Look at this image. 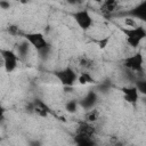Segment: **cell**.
I'll list each match as a JSON object with an SVG mask.
<instances>
[{"mask_svg": "<svg viewBox=\"0 0 146 146\" xmlns=\"http://www.w3.org/2000/svg\"><path fill=\"white\" fill-rule=\"evenodd\" d=\"M23 38H24V40H26L29 42L30 46H32L39 52V55L41 57L49 54L50 43L46 40V38L42 33H40V32H30V33L23 34Z\"/></svg>", "mask_w": 146, "mask_h": 146, "instance_id": "obj_1", "label": "cell"}, {"mask_svg": "<svg viewBox=\"0 0 146 146\" xmlns=\"http://www.w3.org/2000/svg\"><path fill=\"white\" fill-rule=\"evenodd\" d=\"M121 31L125 35L128 44L131 46L132 48L139 47V44L141 43V41L146 36V30L143 26H136V27H132V29L122 27Z\"/></svg>", "mask_w": 146, "mask_h": 146, "instance_id": "obj_2", "label": "cell"}, {"mask_svg": "<svg viewBox=\"0 0 146 146\" xmlns=\"http://www.w3.org/2000/svg\"><path fill=\"white\" fill-rule=\"evenodd\" d=\"M54 75L58 79V81L65 87V88H71L78 80V74L73 68L70 66H66L62 70L54 71Z\"/></svg>", "mask_w": 146, "mask_h": 146, "instance_id": "obj_3", "label": "cell"}, {"mask_svg": "<svg viewBox=\"0 0 146 146\" xmlns=\"http://www.w3.org/2000/svg\"><path fill=\"white\" fill-rule=\"evenodd\" d=\"M0 56L2 58V63H3V67H5L6 73H11L13 71L16 70L19 58L14 50L0 49Z\"/></svg>", "mask_w": 146, "mask_h": 146, "instance_id": "obj_4", "label": "cell"}, {"mask_svg": "<svg viewBox=\"0 0 146 146\" xmlns=\"http://www.w3.org/2000/svg\"><path fill=\"white\" fill-rule=\"evenodd\" d=\"M73 19L82 31H88L94 25V19L87 9H80L72 14Z\"/></svg>", "mask_w": 146, "mask_h": 146, "instance_id": "obj_5", "label": "cell"}, {"mask_svg": "<svg viewBox=\"0 0 146 146\" xmlns=\"http://www.w3.org/2000/svg\"><path fill=\"white\" fill-rule=\"evenodd\" d=\"M143 65H144V58H143L141 52H136L131 56H128L123 60V66L124 67H127V68H129L133 72H137V73L144 71Z\"/></svg>", "mask_w": 146, "mask_h": 146, "instance_id": "obj_6", "label": "cell"}, {"mask_svg": "<svg viewBox=\"0 0 146 146\" xmlns=\"http://www.w3.org/2000/svg\"><path fill=\"white\" fill-rule=\"evenodd\" d=\"M30 112L36 114L40 117H48L51 114V110L50 107L41 99H34L31 104H30Z\"/></svg>", "mask_w": 146, "mask_h": 146, "instance_id": "obj_7", "label": "cell"}, {"mask_svg": "<svg viewBox=\"0 0 146 146\" xmlns=\"http://www.w3.org/2000/svg\"><path fill=\"white\" fill-rule=\"evenodd\" d=\"M79 102V106L82 107L86 111H89L91 108H95L96 104L98 103V94L95 90H89Z\"/></svg>", "mask_w": 146, "mask_h": 146, "instance_id": "obj_8", "label": "cell"}, {"mask_svg": "<svg viewBox=\"0 0 146 146\" xmlns=\"http://www.w3.org/2000/svg\"><path fill=\"white\" fill-rule=\"evenodd\" d=\"M121 91L123 94V98L127 103L131 104L132 106H136L138 99H139V92L135 86L132 87H122Z\"/></svg>", "mask_w": 146, "mask_h": 146, "instance_id": "obj_9", "label": "cell"}, {"mask_svg": "<svg viewBox=\"0 0 146 146\" xmlns=\"http://www.w3.org/2000/svg\"><path fill=\"white\" fill-rule=\"evenodd\" d=\"M120 8V5L115 0H106L100 6V13L104 16H111L115 11H117Z\"/></svg>", "mask_w": 146, "mask_h": 146, "instance_id": "obj_10", "label": "cell"}, {"mask_svg": "<svg viewBox=\"0 0 146 146\" xmlns=\"http://www.w3.org/2000/svg\"><path fill=\"white\" fill-rule=\"evenodd\" d=\"M96 133V129L91 123L88 122H80L76 128V135L86 136V137H94Z\"/></svg>", "mask_w": 146, "mask_h": 146, "instance_id": "obj_11", "label": "cell"}, {"mask_svg": "<svg viewBox=\"0 0 146 146\" xmlns=\"http://www.w3.org/2000/svg\"><path fill=\"white\" fill-rule=\"evenodd\" d=\"M128 15H131L132 18H140L145 19L146 18V2H141L133 9L128 11Z\"/></svg>", "mask_w": 146, "mask_h": 146, "instance_id": "obj_12", "label": "cell"}, {"mask_svg": "<svg viewBox=\"0 0 146 146\" xmlns=\"http://www.w3.org/2000/svg\"><path fill=\"white\" fill-rule=\"evenodd\" d=\"M74 141L76 146H96V141L94 140V137H86L81 135H75Z\"/></svg>", "mask_w": 146, "mask_h": 146, "instance_id": "obj_13", "label": "cell"}, {"mask_svg": "<svg viewBox=\"0 0 146 146\" xmlns=\"http://www.w3.org/2000/svg\"><path fill=\"white\" fill-rule=\"evenodd\" d=\"M30 44L26 40H22L21 42L17 43V47H16V55L18 56V58H25L29 54V50H30Z\"/></svg>", "mask_w": 146, "mask_h": 146, "instance_id": "obj_14", "label": "cell"}, {"mask_svg": "<svg viewBox=\"0 0 146 146\" xmlns=\"http://www.w3.org/2000/svg\"><path fill=\"white\" fill-rule=\"evenodd\" d=\"M100 117V112L98 108H91L89 111L86 112V115H84V119H86V122L88 123H95L96 121H98V119Z\"/></svg>", "mask_w": 146, "mask_h": 146, "instance_id": "obj_15", "label": "cell"}, {"mask_svg": "<svg viewBox=\"0 0 146 146\" xmlns=\"http://www.w3.org/2000/svg\"><path fill=\"white\" fill-rule=\"evenodd\" d=\"M76 81L82 86H86V84H89V83H95V79L92 78V75L89 72H82L80 75H78Z\"/></svg>", "mask_w": 146, "mask_h": 146, "instance_id": "obj_16", "label": "cell"}, {"mask_svg": "<svg viewBox=\"0 0 146 146\" xmlns=\"http://www.w3.org/2000/svg\"><path fill=\"white\" fill-rule=\"evenodd\" d=\"M64 108L67 113L70 114H74L78 112V108H79V102L76 99H68L65 105H64Z\"/></svg>", "mask_w": 146, "mask_h": 146, "instance_id": "obj_17", "label": "cell"}, {"mask_svg": "<svg viewBox=\"0 0 146 146\" xmlns=\"http://www.w3.org/2000/svg\"><path fill=\"white\" fill-rule=\"evenodd\" d=\"M110 41H111V36L107 35V36H105V38H103V39L97 40L96 43H97V46H98L100 49H105V48L107 47V44H108Z\"/></svg>", "mask_w": 146, "mask_h": 146, "instance_id": "obj_18", "label": "cell"}, {"mask_svg": "<svg viewBox=\"0 0 146 146\" xmlns=\"http://www.w3.org/2000/svg\"><path fill=\"white\" fill-rule=\"evenodd\" d=\"M136 88H137V90H138V92L140 91L141 94H145L146 92V82L144 81V80H138L137 82H136V86H135Z\"/></svg>", "mask_w": 146, "mask_h": 146, "instance_id": "obj_19", "label": "cell"}, {"mask_svg": "<svg viewBox=\"0 0 146 146\" xmlns=\"http://www.w3.org/2000/svg\"><path fill=\"white\" fill-rule=\"evenodd\" d=\"M124 24H125V27H129V29H132V27L138 26L137 25V22L132 17H125L124 18Z\"/></svg>", "mask_w": 146, "mask_h": 146, "instance_id": "obj_20", "label": "cell"}, {"mask_svg": "<svg viewBox=\"0 0 146 146\" xmlns=\"http://www.w3.org/2000/svg\"><path fill=\"white\" fill-rule=\"evenodd\" d=\"M7 31H8V33L11 34V35H18V34H22L21 31H19V29H18V26H16V25H9V26L7 27ZM22 35H23V34H22Z\"/></svg>", "mask_w": 146, "mask_h": 146, "instance_id": "obj_21", "label": "cell"}, {"mask_svg": "<svg viewBox=\"0 0 146 146\" xmlns=\"http://www.w3.org/2000/svg\"><path fill=\"white\" fill-rule=\"evenodd\" d=\"M5 113H6V108L2 106V104L0 103V123L5 120Z\"/></svg>", "mask_w": 146, "mask_h": 146, "instance_id": "obj_22", "label": "cell"}, {"mask_svg": "<svg viewBox=\"0 0 146 146\" xmlns=\"http://www.w3.org/2000/svg\"><path fill=\"white\" fill-rule=\"evenodd\" d=\"M29 146H42V144H41L40 140L33 139V140H30V141H29Z\"/></svg>", "mask_w": 146, "mask_h": 146, "instance_id": "obj_23", "label": "cell"}, {"mask_svg": "<svg viewBox=\"0 0 146 146\" xmlns=\"http://www.w3.org/2000/svg\"><path fill=\"white\" fill-rule=\"evenodd\" d=\"M0 8L1 9H9L10 8V3L7 2V1H0Z\"/></svg>", "mask_w": 146, "mask_h": 146, "instance_id": "obj_24", "label": "cell"}, {"mask_svg": "<svg viewBox=\"0 0 146 146\" xmlns=\"http://www.w3.org/2000/svg\"><path fill=\"white\" fill-rule=\"evenodd\" d=\"M1 65H3V63H2V58H1V56H0V66Z\"/></svg>", "mask_w": 146, "mask_h": 146, "instance_id": "obj_25", "label": "cell"}, {"mask_svg": "<svg viewBox=\"0 0 146 146\" xmlns=\"http://www.w3.org/2000/svg\"><path fill=\"white\" fill-rule=\"evenodd\" d=\"M1 140H2V138H1V137H0V143H1Z\"/></svg>", "mask_w": 146, "mask_h": 146, "instance_id": "obj_26", "label": "cell"}]
</instances>
